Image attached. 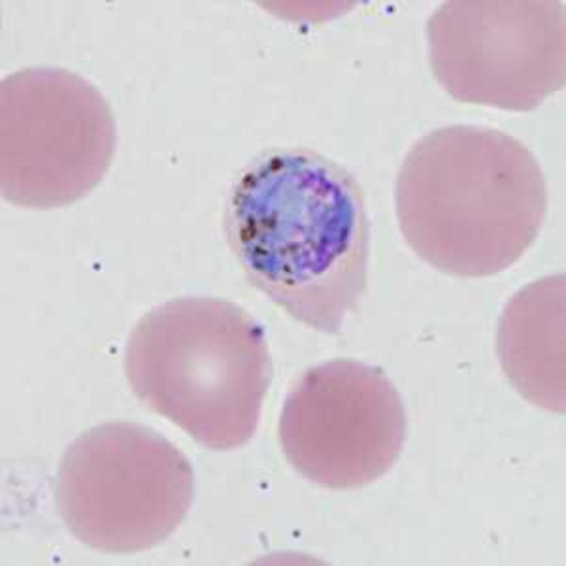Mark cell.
Masks as SVG:
<instances>
[{
	"label": "cell",
	"mask_w": 566,
	"mask_h": 566,
	"mask_svg": "<svg viewBox=\"0 0 566 566\" xmlns=\"http://www.w3.org/2000/svg\"><path fill=\"white\" fill-rule=\"evenodd\" d=\"M223 227L251 287L295 322L340 335L367 291L370 250L349 170L312 149L264 151L232 186Z\"/></svg>",
	"instance_id": "cell-1"
},
{
	"label": "cell",
	"mask_w": 566,
	"mask_h": 566,
	"mask_svg": "<svg viewBox=\"0 0 566 566\" xmlns=\"http://www.w3.org/2000/svg\"><path fill=\"white\" fill-rule=\"evenodd\" d=\"M400 231L419 259L458 277L509 271L547 213L541 163L514 136L474 125L432 130L395 184Z\"/></svg>",
	"instance_id": "cell-2"
},
{
	"label": "cell",
	"mask_w": 566,
	"mask_h": 566,
	"mask_svg": "<svg viewBox=\"0 0 566 566\" xmlns=\"http://www.w3.org/2000/svg\"><path fill=\"white\" fill-rule=\"evenodd\" d=\"M272 373L263 325L212 296L149 310L125 349L136 399L212 451L237 450L255 437Z\"/></svg>",
	"instance_id": "cell-3"
},
{
	"label": "cell",
	"mask_w": 566,
	"mask_h": 566,
	"mask_svg": "<svg viewBox=\"0 0 566 566\" xmlns=\"http://www.w3.org/2000/svg\"><path fill=\"white\" fill-rule=\"evenodd\" d=\"M193 499L189 459L144 424H97L66 448L59 464V515L76 541L103 554L159 546L184 523Z\"/></svg>",
	"instance_id": "cell-4"
},
{
	"label": "cell",
	"mask_w": 566,
	"mask_h": 566,
	"mask_svg": "<svg viewBox=\"0 0 566 566\" xmlns=\"http://www.w3.org/2000/svg\"><path fill=\"white\" fill-rule=\"evenodd\" d=\"M108 101L76 72H13L0 84V191L15 207L52 210L84 199L116 154Z\"/></svg>",
	"instance_id": "cell-5"
},
{
	"label": "cell",
	"mask_w": 566,
	"mask_h": 566,
	"mask_svg": "<svg viewBox=\"0 0 566 566\" xmlns=\"http://www.w3.org/2000/svg\"><path fill=\"white\" fill-rule=\"evenodd\" d=\"M427 45L450 97L531 112L565 87V2L450 0L427 21Z\"/></svg>",
	"instance_id": "cell-6"
},
{
	"label": "cell",
	"mask_w": 566,
	"mask_h": 566,
	"mask_svg": "<svg viewBox=\"0 0 566 566\" xmlns=\"http://www.w3.org/2000/svg\"><path fill=\"white\" fill-rule=\"evenodd\" d=\"M405 402L384 370L352 359L308 368L283 402L277 437L287 463L325 490L380 480L405 450Z\"/></svg>",
	"instance_id": "cell-7"
},
{
	"label": "cell",
	"mask_w": 566,
	"mask_h": 566,
	"mask_svg": "<svg viewBox=\"0 0 566 566\" xmlns=\"http://www.w3.org/2000/svg\"><path fill=\"white\" fill-rule=\"evenodd\" d=\"M565 274L517 291L502 312L496 354L510 384L531 405L565 413Z\"/></svg>",
	"instance_id": "cell-8"
}]
</instances>
